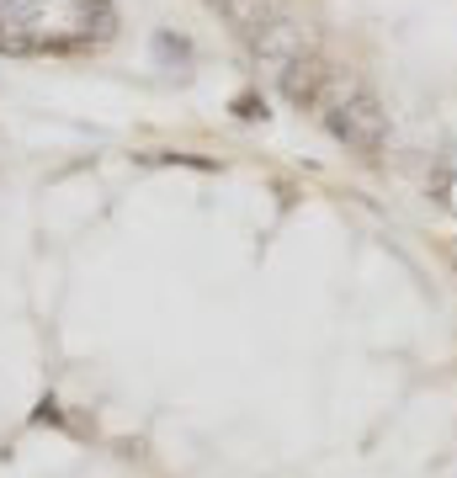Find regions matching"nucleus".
Returning a JSON list of instances; mask_svg holds the SVG:
<instances>
[{"label": "nucleus", "instance_id": "nucleus-1", "mask_svg": "<svg viewBox=\"0 0 457 478\" xmlns=\"http://www.w3.org/2000/svg\"><path fill=\"white\" fill-rule=\"evenodd\" d=\"M319 117H325V128L346 144V149H357V154H383V144H389V112H383V101H378V90L362 80V74H330V90H325V101H319Z\"/></svg>", "mask_w": 457, "mask_h": 478}, {"label": "nucleus", "instance_id": "nucleus-2", "mask_svg": "<svg viewBox=\"0 0 457 478\" xmlns=\"http://www.w3.org/2000/svg\"><path fill=\"white\" fill-rule=\"evenodd\" d=\"M330 64L314 53V48H303L298 59H288L282 69H277V90L288 96V106H298V112H319V101H325V90H330Z\"/></svg>", "mask_w": 457, "mask_h": 478}, {"label": "nucleus", "instance_id": "nucleus-3", "mask_svg": "<svg viewBox=\"0 0 457 478\" xmlns=\"http://www.w3.org/2000/svg\"><path fill=\"white\" fill-rule=\"evenodd\" d=\"M245 48H250V53H256V59H261L266 69H282L288 59H298V53H303V48H314V43H309L303 21H298V16L288 11V16H277L272 27H261V32H256V37H250Z\"/></svg>", "mask_w": 457, "mask_h": 478}, {"label": "nucleus", "instance_id": "nucleus-4", "mask_svg": "<svg viewBox=\"0 0 457 478\" xmlns=\"http://www.w3.org/2000/svg\"><path fill=\"white\" fill-rule=\"evenodd\" d=\"M288 11H293L288 0H229V5H224V21L240 32V43H250L261 27H272V21L288 16Z\"/></svg>", "mask_w": 457, "mask_h": 478}, {"label": "nucleus", "instance_id": "nucleus-5", "mask_svg": "<svg viewBox=\"0 0 457 478\" xmlns=\"http://www.w3.org/2000/svg\"><path fill=\"white\" fill-rule=\"evenodd\" d=\"M53 0H0V27L5 32H37V21L48 16Z\"/></svg>", "mask_w": 457, "mask_h": 478}, {"label": "nucleus", "instance_id": "nucleus-6", "mask_svg": "<svg viewBox=\"0 0 457 478\" xmlns=\"http://www.w3.org/2000/svg\"><path fill=\"white\" fill-rule=\"evenodd\" d=\"M234 117H240V122H261V117H266V101H261L256 90H240V96H234Z\"/></svg>", "mask_w": 457, "mask_h": 478}, {"label": "nucleus", "instance_id": "nucleus-7", "mask_svg": "<svg viewBox=\"0 0 457 478\" xmlns=\"http://www.w3.org/2000/svg\"><path fill=\"white\" fill-rule=\"evenodd\" d=\"M154 48H160L165 59H170V53H176V59H192V43H186V37H170V32H160V37H154Z\"/></svg>", "mask_w": 457, "mask_h": 478}, {"label": "nucleus", "instance_id": "nucleus-8", "mask_svg": "<svg viewBox=\"0 0 457 478\" xmlns=\"http://www.w3.org/2000/svg\"><path fill=\"white\" fill-rule=\"evenodd\" d=\"M208 5H218V11H224V5H229V0H208Z\"/></svg>", "mask_w": 457, "mask_h": 478}, {"label": "nucleus", "instance_id": "nucleus-9", "mask_svg": "<svg viewBox=\"0 0 457 478\" xmlns=\"http://www.w3.org/2000/svg\"><path fill=\"white\" fill-rule=\"evenodd\" d=\"M453 192H457V186H453ZM447 202H453V208H457V197H447Z\"/></svg>", "mask_w": 457, "mask_h": 478}]
</instances>
